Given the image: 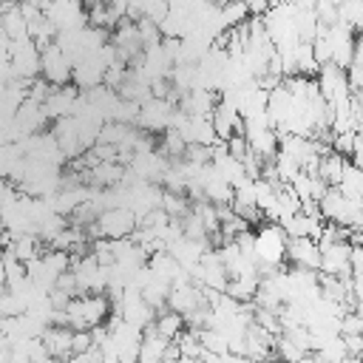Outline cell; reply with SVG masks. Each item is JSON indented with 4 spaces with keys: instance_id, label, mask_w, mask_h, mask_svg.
Wrapping results in <instances>:
<instances>
[{
    "instance_id": "d4e9b609",
    "label": "cell",
    "mask_w": 363,
    "mask_h": 363,
    "mask_svg": "<svg viewBox=\"0 0 363 363\" xmlns=\"http://www.w3.org/2000/svg\"><path fill=\"white\" fill-rule=\"evenodd\" d=\"M335 3H337V6H340V3H346V0H335Z\"/></svg>"
},
{
    "instance_id": "ba28073f",
    "label": "cell",
    "mask_w": 363,
    "mask_h": 363,
    "mask_svg": "<svg viewBox=\"0 0 363 363\" xmlns=\"http://www.w3.org/2000/svg\"><path fill=\"white\" fill-rule=\"evenodd\" d=\"M71 326H62V323H48L40 335L45 352L54 357V360H71Z\"/></svg>"
},
{
    "instance_id": "8fae6325",
    "label": "cell",
    "mask_w": 363,
    "mask_h": 363,
    "mask_svg": "<svg viewBox=\"0 0 363 363\" xmlns=\"http://www.w3.org/2000/svg\"><path fill=\"white\" fill-rule=\"evenodd\" d=\"M343 164H346V156H340L337 150H329V153H323V156H320V162H318V176H323V179L335 187V184L340 182Z\"/></svg>"
},
{
    "instance_id": "5bb4252c",
    "label": "cell",
    "mask_w": 363,
    "mask_h": 363,
    "mask_svg": "<svg viewBox=\"0 0 363 363\" xmlns=\"http://www.w3.org/2000/svg\"><path fill=\"white\" fill-rule=\"evenodd\" d=\"M136 31H139V37H142V43H145V45H153V43H159V40H162L159 23H156V20H150V17H139V20H136Z\"/></svg>"
},
{
    "instance_id": "d6986e66",
    "label": "cell",
    "mask_w": 363,
    "mask_h": 363,
    "mask_svg": "<svg viewBox=\"0 0 363 363\" xmlns=\"http://www.w3.org/2000/svg\"><path fill=\"white\" fill-rule=\"evenodd\" d=\"M94 340H91V329H74L71 332V354H79L85 349H91Z\"/></svg>"
},
{
    "instance_id": "7c38bea8",
    "label": "cell",
    "mask_w": 363,
    "mask_h": 363,
    "mask_svg": "<svg viewBox=\"0 0 363 363\" xmlns=\"http://www.w3.org/2000/svg\"><path fill=\"white\" fill-rule=\"evenodd\" d=\"M28 37L43 48V45H48V43H54V37H57V26L40 11L34 20H28Z\"/></svg>"
},
{
    "instance_id": "3957f363",
    "label": "cell",
    "mask_w": 363,
    "mask_h": 363,
    "mask_svg": "<svg viewBox=\"0 0 363 363\" xmlns=\"http://www.w3.org/2000/svg\"><path fill=\"white\" fill-rule=\"evenodd\" d=\"M318 79V88L323 94L326 102H340V99H349L352 96V85H349V77H346V68L335 65V62H323L315 74Z\"/></svg>"
},
{
    "instance_id": "52a82bcc",
    "label": "cell",
    "mask_w": 363,
    "mask_h": 363,
    "mask_svg": "<svg viewBox=\"0 0 363 363\" xmlns=\"http://www.w3.org/2000/svg\"><path fill=\"white\" fill-rule=\"evenodd\" d=\"M286 261L292 267H306V269H320V247L309 235H289L286 241Z\"/></svg>"
},
{
    "instance_id": "ffe728a7",
    "label": "cell",
    "mask_w": 363,
    "mask_h": 363,
    "mask_svg": "<svg viewBox=\"0 0 363 363\" xmlns=\"http://www.w3.org/2000/svg\"><path fill=\"white\" fill-rule=\"evenodd\" d=\"M71 298H74V295H71V292H65V289H60V286H51V289H48V301H51V306H54V309H65Z\"/></svg>"
},
{
    "instance_id": "e0dca14e",
    "label": "cell",
    "mask_w": 363,
    "mask_h": 363,
    "mask_svg": "<svg viewBox=\"0 0 363 363\" xmlns=\"http://www.w3.org/2000/svg\"><path fill=\"white\" fill-rule=\"evenodd\" d=\"M352 145H354V130H337L332 136V150H337L340 156H352Z\"/></svg>"
},
{
    "instance_id": "30bf717a",
    "label": "cell",
    "mask_w": 363,
    "mask_h": 363,
    "mask_svg": "<svg viewBox=\"0 0 363 363\" xmlns=\"http://www.w3.org/2000/svg\"><path fill=\"white\" fill-rule=\"evenodd\" d=\"M156 332L162 335V337H167V340H173L182 329H184V315L182 312H176V309H162V312H156Z\"/></svg>"
},
{
    "instance_id": "5b68a950",
    "label": "cell",
    "mask_w": 363,
    "mask_h": 363,
    "mask_svg": "<svg viewBox=\"0 0 363 363\" xmlns=\"http://www.w3.org/2000/svg\"><path fill=\"white\" fill-rule=\"evenodd\" d=\"M96 224H99L105 238H125L136 227V213L130 207H125V204H113V207L99 210Z\"/></svg>"
},
{
    "instance_id": "cb8c5ba5",
    "label": "cell",
    "mask_w": 363,
    "mask_h": 363,
    "mask_svg": "<svg viewBox=\"0 0 363 363\" xmlns=\"http://www.w3.org/2000/svg\"><path fill=\"white\" fill-rule=\"evenodd\" d=\"M45 3H65V0H45ZM45 9V6H43Z\"/></svg>"
},
{
    "instance_id": "603a6c76",
    "label": "cell",
    "mask_w": 363,
    "mask_h": 363,
    "mask_svg": "<svg viewBox=\"0 0 363 363\" xmlns=\"http://www.w3.org/2000/svg\"><path fill=\"white\" fill-rule=\"evenodd\" d=\"M250 14H267L269 11V0H244Z\"/></svg>"
},
{
    "instance_id": "277c9868",
    "label": "cell",
    "mask_w": 363,
    "mask_h": 363,
    "mask_svg": "<svg viewBox=\"0 0 363 363\" xmlns=\"http://www.w3.org/2000/svg\"><path fill=\"white\" fill-rule=\"evenodd\" d=\"M9 54H11L14 77H23V79L40 77V45H37L31 37H26V40H11V43H9Z\"/></svg>"
},
{
    "instance_id": "9a60e30c",
    "label": "cell",
    "mask_w": 363,
    "mask_h": 363,
    "mask_svg": "<svg viewBox=\"0 0 363 363\" xmlns=\"http://www.w3.org/2000/svg\"><path fill=\"white\" fill-rule=\"evenodd\" d=\"M312 11H315L318 23H323V26L337 23V3H335V0H315Z\"/></svg>"
},
{
    "instance_id": "7402d4cb",
    "label": "cell",
    "mask_w": 363,
    "mask_h": 363,
    "mask_svg": "<svg viewBox=\"0 0 363 363\" xmlns=\"http://www.w3.org/2000/svg\"><path fill=\"white\" fill-rule=\"evenodd\" d=\"M162 360H182V349H179L176 340H167V346L162 352Z\"/></svg>"
},
{
    "instance_id": "6da1fadb",
    "label": "cell",
    "mask_w": 363,
    "mask_h": 363,
    "mask_svg": "<svg viewBox=\"0 0 363 363\" xmlns=\"http://www.w3.org/2000/svg\"><path fill=\"white\" fill-rule=\"evenodd\" d=\"M286 230L278 221H261L255 224V264H272L281 267L286 261Z\"/></svg>"
},
{
    "instance_id": "44dd1931",
    "label": "cell",
    "mask_w": 363,
    "mask_h": 363,
    "mask_svg": "<svg viewBox=\"0 0 363 363\" xmlns=\"http://www.w3.org/2000/svg\"><path fill=\"white\" fill-rule=\"evenodd\" d=\"M349 162L357 164V167H363V128L354 130V145H352V156H349Z\"/></svg>"
},
{
    "instance_id": "ac0fdd59",
    "label": "cell",
    "mask_w": 363,
    "mask_h": 363,
    "mask_svg": "<svg viewBox=\"0 0 363 363\" xmlns=\"http://www.w3.org/2000/svg\"><path fill=\"white\" fill-rule=\"evenodd\" d=\"M227 153L235 156V159H244V156L250 153V142H247V136H244V133H233V136L227 139Z\"/></svg>"
},
{
    "instance_id": "4fadbf2b",
    "label": "cell",
    "mask_w": 363,
    "mask_h": 363,
    "mask_svg": "<svg viewBox=\"0 0 363 363\" xmlns=\"http://www.w3.org/2000/svg\"><path fill=\"white\" fill-rule=\"evenodd\" d=\"M218 14H221L224 28H230V26L244 23L250 17V9H247L244 0H224V3H218Z\"/></svg>"
},
{
    "instance_id": "8992f818",
    "label": "cell",
    "mask_w": 363,
    "mask_h": 363,
    "mask_svg": "<svg viewBox=\"0 0 363 363\" xmlns=\"http://www.w3.org/2000/svg\"><path fill=\"white\" fill-rule=\"evenodd\" d=\"M173 102L164 99V96H147L142 105H139V119L136 125L147 133H162L167 125H170V113H173Z\"/></svg>"
},
{
    "instance_id": "2e32d148",
    "label": "cell",
    "mask_w": 363,
    "mask_h": 363,
    "mask_svg": "<svg viewBox=\"0 0 363 363\" xmlns=\"http://www.w3.org/2000/svg\"><path fill=\"white\" fill-rule=\"evenodd\" d=\"M309 43H312V54H315L318 65H323V62H329V60H332V45H329L326 34H315Z\"/></svg>"
},
{
    "instance_id": "9c48e42d",
    "label": "cell",
    "mask_w": 363,
    "mask_h": 363,
    "mask_svg": "<svg viewBox=\"0 0 363 363\" xmlns=\"http://www.w3.org/2000/svg\"><path fill=\"white\" fill-rule=\"evenodd\" d=\"M0 28L9 34V40H26L28 37V23H26L23 11L17 9V3L0 14Z\"/></svg>"
},
{
    "instance_id": "7a4b0ae2",
    "label": "cell",
    "mask_w": 363,
    "mask_h": 363,
    "mask_svg": "<svg viewBox=\"0 0 363 363\" xmlns=\"http://www.w3.org/2000/svg\"><path fill=\"white\" fill-rule=\"evenodd\" d=\"M71 68H74L71 57H65L57 43H48L40 48V77H45L51 85L71 82Z\"/></svg>"
}]
</instances>
